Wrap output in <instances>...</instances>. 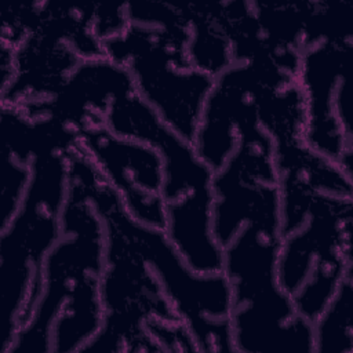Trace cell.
I'll return each mask as SVG.
<instances>
[{
	"label": "cell",
	"instance_id": "13",
	"mask_svg": "<svg viewBox=\"0 0 353 353\" xmlns=\"http://www.w3.org/2000/svg\"><path fill=\"white\" fill-rule=\"evenodd\" d=\"M353 276L349 274L313 321L314 353L353 352Z\"/></svg>",
	"mask_w": 353,
	"mask_h": 353
},
{
	"label": "cell",
	"instance_id": "11",
	"mask_svg": "<svg viewBox=\"0 0 353 353\" xmlns=\"http://www.w3.org/2000/svg\"><path fill=\"white\" fill-rule=\"evenodd\" d=\"M295 81L296 74L272 62L233 63L214 77L193 139L196 152L212 171L236 149L237 124L256 110L261 92Z\"/></svg>",
	"mask_w": 353,
	"mask_h": 353
},
{
	"label": "cell",
	"instance_id": "5",
	"mask_svg": "<svg viewBox=\"0 0 353 353\" xmlns=\"http://www.w3.org/2000/svg\"><path fill=\"white\" fill-rule=\"evenodd\" d=\"M352 186H316L292 205L291 219L302 223L280 237V285L309 321L352 274Z\"/></svg>",
	"mask_w": 353,
	"mask_h": 353
},
{
	"label": "cell",
	"instance_id": "9",
	"mask_svg": "<svg viewBox=\"0 0 353 353\" xmlns=\"http://www.w3.org/2000/svg\"><path fill=\"white\" fill-rule=\"evenodd\" d=\"M352 41H320L299 51L296 84L305 106V142L352 174Z\"/></svg>",
	"mask_w": 353,
	"mask_h": 353
},
{
	"label": "cell",
	"instance_id": "12",
	"mask_svg": "<svg viewBox=\"0 0 353 353\" xmlns=\"http://www.w3.org/2000/svg\"><path fill=\"white\" fill-rule=\"evenodd\" d=\"M132 91L128 69L98 57L80 61L52 97L15 106L30 119L48 117L79 130L92 116L103 117L114 98Z\"/></svg>",
	"mask_w": 353,
	"mask_h": 353
},
{
	"label": "cell",
	"instance_id": "10",
	"mask_svg": "<svg viewBox=\"0 0 353 353\" xmlns=\"http://www.w3.org/2000/svg\"><path fill=\"white\" fill-rule=\"evenodd\" d=\"M77 143L134 219L164 229L163 159L152 145L113 132L99 116L77 130Z\"/></svg>",
	"mask_w": 353,
	"mask_h": 353
},
{
	"label": "cell",
	"instance_id": "14",
	"mask_svg": "<svg viewBox=\"0 0 353 353\" xmlns=\"http://www.w3.org/2000/svg\"><path fill=\"white\" fill-rule=\"evenodd\" d=\"M32 175V163L11 152L1 149V193H0V229L17 212Z\"/></svg>",
	"mask_w": 353,
	"mask_h": 353
},
{
	"label": "cell",
	"instance_id": "1",
	"mask_svg": "<svg viewBox=\"0 0 353 353\" xmlns=\"http://www.w3.org/2000/svg\"><path fill=\"white\" fill-rule=\"evenodd\" d=\"M69 182L61 236L47 254L39 298L7 353L83 352L103 323L101 277L105 229L87 181V154H68Z\"/></svg>",
	"mask_w": 353,
	"mask_h": 353
},
{
	"label": "cell",
	"instance_id": "4",
	"mask_svg": "<svg viewBox=\"0 0 353 353\" xmlns=\"http://www.w3.org/2000/svg\"><path fill=\"white\" fill-rule=\"evenodd\" d=\"M70 150H47L33 159L25 196L14 216L0 229L4 312L0 353H7L17 331L28 321L40 294L46 256L61 236Z\"/></svg>",
	"mask_w": 353,
	"mask_h": 353
},
{
	"label": "cell",
	"instance_id": "7",
	"mask_svg": "<svg viewBox=\"0 0 353 353\" xmlns=\"http://www.w3.org/2000/svg\"><path fill=\"white\" fill-rule=\"evenodd\" d=\"M97 193L157 277L168 302L188 328L197 352H233L232 292L222 272H194L167 239L163 229L134 219L116 190L97 170Z\"/></svg>",
	"mask_w": 353,
	"mask_h": 353
},
{
	"label": "cell",
	"instance_id": "2",
	"mask_svg": "<svg viewBox=\"0 0 353 353\" xmlns=\"http://www.w3.org/2000/svg\"><path fill=\"white\" fill-rule=\"evenodd\" d=\"M116 134L152 145L163 159L164 233L197 273L222 272L223 248L212 230V168L137 94L113 99L103 116Z\"/></svg>",
	"mask_w": 353,
	"mask_h": 353
},
{
	"label": "cell",
	"instance_id": "6",
	"mask_svg": "<svg viewBox=\"0 0 353 353\" xmlns=\"http://www.w3.org/2000/svg\"><path fill=\"white\" fill-rule=\"evenodd\" d=\"M97 168L88 159L87 181L94 207L103 223L106 248L101 277L103 323L83 352H160L148 328L181 319L168 302L157 277L119 225L94 188Z\"/></svg>",
	"mask_w": 353,
	"mask_h": 353
},
{
	"label": "cell",
	"instance_id": "8",
	"mask_svg": "<svg viewBox=\"0 0 353 353\" xmlns=\"http://www.w3.org/2000/svg\"><path fill=\"white\" fill-rule=\"evenodd\" d=\"M212 230L222 248L247 223L280 229L273 141L258 112L237 124V146L212 175Z\"/></svg>",
	"mask_w": 353,
	"mask_h": 353
},
{
	"label": "cell",
	"instance_id": "3",
	"mask_svg": "<svg viewBox=\"0 0 353 353\" xmlns=\"http://www.w3.org/2000/svg\"><path fill=\"white\" fill-rule=\"evenodd\" d=\"M279 247L276 234L254 226L241 229L223 247L236 353H314L313 323L298 313L280 285Z\"/></svg>",
	"mask_w": 353,
	"mask_h": 353
}]
</instances>
